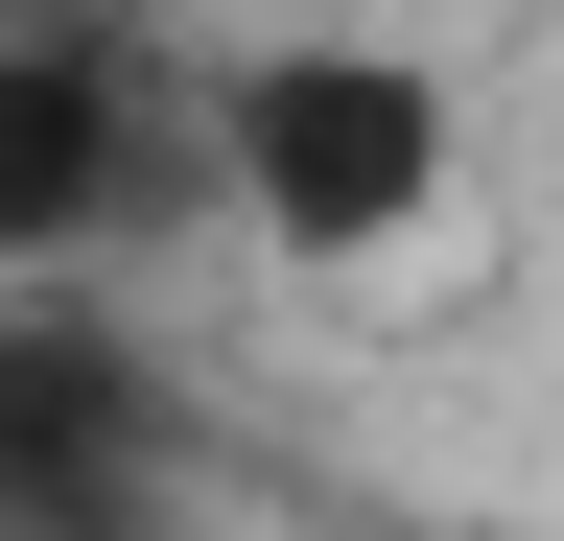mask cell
I'll list each match as a JSON object with an SVG mask.
<instances>
[{
  "instance_id": "6da1fadb",
  "label": "cell",
  "mask_w": 564,
  "mask_h": 541,
  "mask_svg": "<svg viewBox=\"0 0 564 541\" xmlns=\"http://www.w3.org/2000/svg\"><path fill=\"white\" fill-rule=\"evenodd\" d=\"M212 165L282 259H400L447 213V72L423 47H352V24H282L212 72Z\"/></svg>"
},
{
  "instance_id": "7a4b0ae2",
  "label": "cell",
  "mask_w": 564,
  "mask_h": 541,
  "mask_svg": "<svg viewBox=\"0 0 564 541\" xmlns=\"http://www.w3.org/2000/svg\"><path fill=\"white\" fill-rule=\"evenodd\" d=\"M141 495H165V400L95 329L0 306V541H141Z\"/></svg>"
},
{
  "instance_id": "3957f363",
  "label": "cell",
  "mask_w": 564,
  "mask_h": 541,
  "mask_svg": "<svg viewBox=\"0 0 564 541\" xmlns=\"http://www.w3.org/2000/svg\"><path fill=\"white\" fill-rule=\"evenodd\" d=\"M118 213H141V95H118L70 24H0V283L95 259Z\"/></svg>"
}]
</instances>
